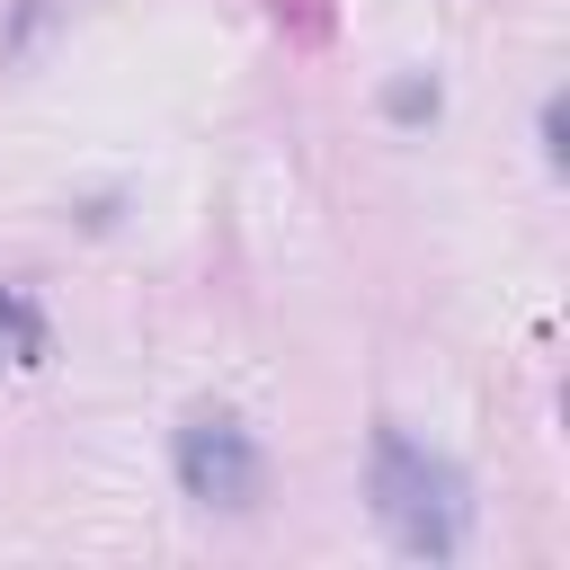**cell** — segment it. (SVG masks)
Wrapping results in <instances>:
<instances>
[{
    "mask_svg": "<svg viewBox=\"0 0 570 570\" xmlns=\"http://www.w3.org/2000/svg\"><path fill=\"white\" fill-rule=\"evenodd\" d=\"M365 490H374L383 534H392L410 561H454V552H463L472 490H463V472H454L445 454H428L419 436L374 428V472H365Z\"/></svg>",
    "mask_w": 570,
    "mask_h": 570,
    "instance_id": "1",
    "label": "cell"
},
{
    "mask_svg": "<svg viewBox=\"0 0 570 570\" xmlns=\"http://www.w3.org/2000/svg\"><path fill=\"white\" fill-rule=\"evenodd\" d=\"M392 116H436V89H428V80H401V89H392Z\"/></svg>",
    "mask_w": 570,
    "mask_h": 570,
    "instance_id": "4",
    "label": "cell"
},
{
    "mask_svg": "<svg viewBox=\"0 0 570 570\" xmlns=\"http://www.w3.org/2000/svg\"><path fill=\"white\" fill-rule=\"evenodd\" d=\"M45 356H53V321H45V303H36L27 285H0V365L36 374Z\"/></svg>",
    "mask_w": 570,
    "mask_h": 570,
    "instance_id": "3",
    "label": "cell"
},
{
    "mask_svg": "<svg viewBox=\"0 0 570 570\" xmlns=\"http://www.w3.org/2000/svg\"><path fill=\"white\" fill-rule=\"evenodd\" d=\"M169 454H178V490L205 508H258V490H267V454L232 410H187Z\"/></svg>",
    "mask_w": 570,
    "mask_h": 570,
    "instance_id": "2",
    "label": "cell"
},
{
    "mask_svg": "<svg viewBox=\"0 0 570 570\" xmlns=\"http://www.w3.org/2000/svg\"><path fill=\"white\" fill-rule=\"evenodd\" d=\"M543 160H552V169L570 160V142H561V98H543Z\"/></svg>",
    "mask_w": 570,
    "mask_h": 570,
    "instance_id": "5",
    "label": "cell"
}]
</instances>
